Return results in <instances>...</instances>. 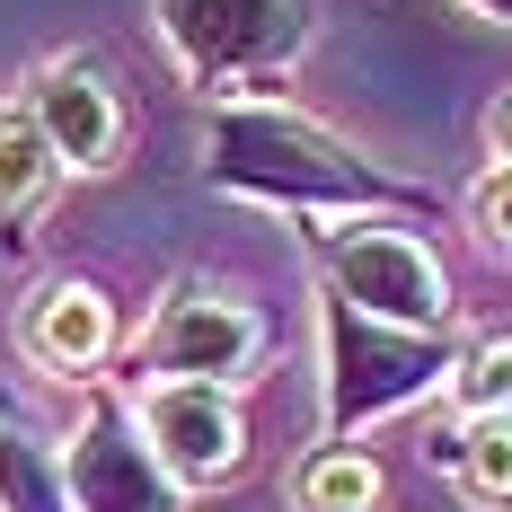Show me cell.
<instances>
[{"label":"cell","mask_w":512,"mask_h":512,"mask_svg":"<svg viewBox=\"0 0 512 512\" xmlns=\"http://www.w3.org/2000/svg\"><path fill=\"white\" fill-rule=\"evenodd\" d=\"M442 398L468 415H512V327H477L460 336V362H451V380H442Z\"/></svg>","instance_id":"14"},{"label":"cell","mask_w":512,"mask_h":512,"mask_svg":"<svg viewBox=\"0 0 512 512\" xmlns=\"http://www.w3.org/2000/svg\"><path fill=\"white\" fill-rule=\"evenodd\" d=\"M62 477H71V512H186V486L159 468L115 380H89L80 424L62 433Z\"/></svg>","instance_id":"6"},{"label":"cell","mask_w":512,"mask_h":512,"mask_svg":"<svg viewBox=\"0 0 512 512\" xmlns=\"http://www.w3.org/2000/svg\"><path fill=\"white\" fill-rule=\"evenodd\" d=\"M204 186L239 195V204H274L301 221H354V212H389V221H433L442 195L415 186L398 168L354 151L345 133H327L318 115L283 98H221L204 106Z\"/></svg>","instance_id":"1"},{"label":"cell","mask_w":512,"mask_h":512,"mask_svg":"<svg viewBox=\"0 0 512 512\" xmlns=\"http://www.w3.org/2000/svg\"><path fill=\"white\" fill-rule=\"evenodd\" d=\"M151 27L186 71V89L221 106L301 62L318 36V0H151Z\"/></svg>","instance_id":"3"},{"label":"cell","mask_w":512,"mask_h":512,"mask_svg":"<svg viewBox=\"0 0 512 512\" xmlns=\"http://www.w3.org/2000/svg\"><path fill=\"white\" fill-rule=\"evenodd\" d=\"M486 159H504V168H512V89L486 106Z\"/></svg>","instance_id":"16"},{"label":"cell","mask_w":512,"mask_h":512,"mask_svg":"<svg viewBox=\"0 0 512 512\" xmlns=\"http://www.w3.org/2000/svg\"><path fill=\"white\" fill-rule=\"evenodd\" d=\"M309 265L327 292H345L362 318L389 327H451V265L433 256L424 221H389V212H354V221H301Z\"/></svg>","instance_id":"4"},{"label":"cell","mask_w":512,"mask_h":512,"mask_svg":"<svg viewBox=\"0 0 512 512\" xmlns=\"http://www.w3.org/2000/svg\"><path fill=\"white\" fill-rule=\"evenodd\" d=\"M292 512H389V468L362 442H318L292 468Z\"/></svg>","instance_id":"13"},{"label":"cell","mask_w":512,"mask_h":512,"mask_svg":"<svg viewBox=\"0 0 512 512\" xmlns=\"http://www.w3.org/2000/svg\"><path fill=\"white\" fill-rule=\"evenodd\" d=\"M53 195H62V159H53L45 124L27 115V98H0V256L27 248Z\"/></svg>","instance_id":"10"},{"label":"cell","mask_w":512,"mask_h":512,"mask_svg":"<svg viewBox=\"0 0 512 512\" xmlns=\"http://www.w3.org/2000/svg\"><path fill=\"white\" fill-rule=\"evenodd\" d=\"M18 98L45 124L62 177H106V168L124 159V80H115L106 53H89V45L53 53V62H36V80H27Z\"/></svg>","instance_id":"7"},{"label":"cell","mask_w":512,"mask_h":512,"mask_svg":"<svg viewBox=\"0 0 512 512\" xmlns=\"http://www.w3.org/2000/svg\"><path fill=\"white\" fill-rule=\"evenodd\" d=\"M460 327H389L318 283V442H362L371 424L442 398Z\"/></svg>","instance_id":"2"},{"label":"cell","mask_w":512,"mask_h":512,"mask_svg":"<svg viewBox=\"0 0 512 512\" xmlns=\"http://www.w3.org/2000/svg\"><path fill=\"white\" fill-rule=\"evenodd\" d=\"M274 362V327L265 309L221 292V283H168L151 327L133 336V371L142 380H204V389H248Z\"/></svg>","instance_id":"5"},{"label":"cell","mask_w":512,"mask_h":512,"mask_svg":"<svg viewBox=\"0 0 512 512\" xmlns=\"http://www.w3.org/2000/svg\"><path fill=\"white\" fill-rule=\"evenodd\" d=\"M0 512H71L62 442L45 433V415L18 398L9 371H0Z\"/></svg>","instance_id":"11"},{"label":"cell","mask_w":512,"mask_h":512,"mask_svg":"<svg viewBox=\"0 0 512 512\" xmlns=\"http://www.w3.org/2000/svg\"><path fill=\"white\" fill-rule=\"evenodd\" d=\"M468 230L512 265V168H504V159L477 168V186H468Z\"/></svg>","instance_id":"15"},{"label":"cell","mask_w":512,"mask_h":512,"mask_svg":"<svg viewBox=\"0 0 512 512\" xmlns=\"http://www.w3.org/2000/svg\"><path fill=\"white\" fill-rule=\"evenodd\" d=\"M142 442L159 451V468L186 486V495H204V486H230L239 468H248V407H239V389H204V380H151L142 398Z\"/></svg>","instance_id":"8"},{"label":"cell","mask_w":512,"mask_h":512,"mask_svg":"<svg viewBox=\"0 0 512 512\" xmlns=\"http://www.w3.org/2000/svg\"><path fill=\"white\" fill-rule=\"evenodd\" d=\"M18 354L53 371V380H106V362H115V301H106L98 283H45L36 301L18 309Z\"/></svg>","instance_id":"9"},{"label":"cell","mask_w":512,"mask_h":512,"mask_svg":"<svg viewBox=\"0 0 512 512\" xmlns=\"http://www.w3.org/2000/svg\"><path fill=\"white\" fill-rule=\"evenodd\" d=\"M433 460L477 512H512V415H468L433 433Z\"/></svg>","instance_id":"12"},{"label":"cell","mask_w":512,"mask_h":512,"mask_svg":"<svg viewBox=\"0 0 512 512\" xmlns=\"http://www.w3.org/2000/svg\"><path fill=\"white\" fill-rule=\"evenodd\" d=\"M477 18H495V27H512V0H468Z\"/></svg>","instance_id":"17"}]
</instances>
